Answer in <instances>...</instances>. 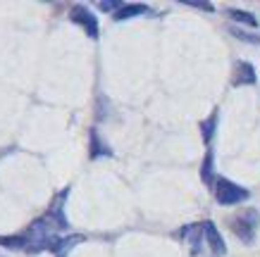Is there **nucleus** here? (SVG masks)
<instances>
[{
    "mask_svg": "<svg viewBox=\"0 0 260 257\" xmlns=\"http://www.w3.org/2000/svg\"><path fill=\"white\" fill-rule=\"evenodd\" d=\"M213 193H215V200H217V205H222V207L241 205V203H246V200H248V191H246L244 186L234 183L232 179H224V176L215 179Z\"/></svg>",
    "mask_w": 260,
    "mask_h": 257,
    "instance_id": "nucleus-1",
    "label": "nucleus"
},
{
    "mask_svg": "<svg viewBox=\"0 0 260 257\" xmlns=\"http://www.w3.org/2000/svg\"><path fill=\"white\" fill-rule=\"evenodd\" d=\"M229 222H232V231H234L244 243L251 245V243L255 241V231H258V226H260V214L255 210L239 212V214H234Z\"/></svg>",
    "mask_w": 260,
    "mask_h": 257,
    "instance_id": "nucleus-2",
    "label": "nucleus"
},
{
    "mask_svg": "<svg viewBox=\"0 0 260 257\" xmlns=\"http://www.w3.org/2000/svg\"><path fill=\"white\" fill-rule=\"evenodd\" d=\"M70 19L74 24H79L81 29L91 36V39H98V22H95V17L88 12L86 8H81V5H74L70 10Z\"/></svg>",
    "mask_w": 260,
    "mask_h": 257,
    "instance_id": "nucleus-3",
    "label": "nucleus"
},
{
    "mask_svg": "<svg viewBox=\"0 0 260 257\" xmlns=\"http://www.w3.org/2000/svg\"><path fill=\"white\" fill-rule=\"evenodd\" d=\"M181 238L191 245V252L198 255L205 245V234H203V224H189L181 229Z\"/></svg>",
    "mask_w": 260,
    "mask_h": 257,
    "instance_id": "nucleus-4",
    "label": "nucleus"
},
{
    "mask_svg": "<svg viewBox=\"0 0 260 257\" xmlns=\"http://www.w3.org/2000/svg\"><path fill=\"white\" fill-rule=\"evenodd\" d=\"M203 234H205V245L210 248V252H213L215 257H220L227 252V245H224V241L220 238L217 226H215L213 222H203Z\"/></svg>",
    "mask_w": 260,
    "mask_h": 257,
    "instance_id": "nucleus-5",
    "label": "nucleus"
},
{
    "mask_svg": "<svg viewBox=\"0 0 260 257\" xmlns=\"http://www.w3.org/2000/svg\"><path fill=\"white\" fill-rule=\"evenodd\" d=\"M232 84L234 86H253L255 84V69H253V64L251 62H237Z\"/></svg>",
    "mask_w": 260,
    "mask_h": 257,
    "instance_id": "nucleus-6",
    "label": "nucleus"
},
{
    "mask_svg": "<svg viewBox=\"0 0 260 257\" xmlns=\"http://www.w3.org/2000/svg\"><path fill=\"white\" fill-rule=\"evenodd\" d=\"M143 15H153V10L146 8V5H122V8L115 12V19H117V22H124V19L143 17Z\"/></svg>",
    "mask_w": 260,
    "mask_h": 257,
    "instance_id": "nucleus-7",
    "label": "nucleus"
},
{
    "mask_svg": "<svg viewBox=\"0 0 260 257\" xmlns=\"http://www.w3.org/2000/svg\"><path fill=\"white\" fill-rule=\"evenodd\" d=\"M201 176H203L205 186H215V171H213V150H208V155L203 160V167H201Z\"/></svg>",
    "mask_w": 260,
    "mask_h": 257,
    "instance_id": "nucleus-8",
    "label": "nucleus"
},
{
    "mask_svg": "<svg viewBox=\"0 0 260 257\" xmlns=\"http://www.w3.org/2000/svg\"><path fill=\"white\" fill-rule=\"evenodd\" d=\"M229 17L239 24H246V26H258V19L251 15V12H246V10H227Z\"/></svg>",
    "mask_w": 260,
    "mask_h": 257,
    "instance_id": "nucleus-9",
    "label": "nucleus"
},
{
    "mask_svg": "<svg viewBox=\"0 0 260 257\" xmlns=\"http://www.w3.org/2000/svg\"><path fill=\"white\" fill-rule=\"evenodd\" d=\"M215 124H217V112H213V115L205 119V122H201V133H203V140H205V143H210V138H213Z\"/></svg>",
    "mask_w": 260,
    "mask_h": 257,
    "instance_id": "nucleus-10",
    "label": "nucleus"
},
{
    "mask_svg": "<svg viewBox=\"0 0 260 257\" xmlns=\"http://www.w3.org/2000/svg\"><path fill=\"white\" fill-rule=\"evenodd\" d=\"M184 5H189V8H196V10H205V12H215L213 3H201V0H184Z\"/></svg>",
    "mask_w": 260,
    "mask_h": 257,
    "instance_id": "nucleus-11",
    "label": "nucleus"
},
{
    "mask_svg": "<svg viewBox=\"0 0 260 257\" xmlns=\"http://www.w3.org/2000/svg\"><path fill=\"white\" fill-rule=\"evenodd\" d=\"M98 8L105 10V12H112V10L117 12V10L122 8V3H112V0H108V3H98Z\"/></svg>",
    "mask_w": 260,
    "mask_h": 257,
    "instance_id": "nucleus-12",
    "label": "nucleus"
}]
</instances>
